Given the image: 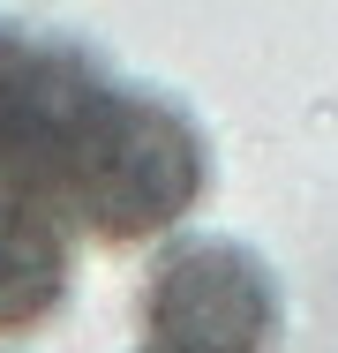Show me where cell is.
<instances>
[{
    "mask_svg": "<svg viewBox=\"0 0 338 353\" xmlns=\"http://www.w3.org/2000/svg\"><path fill=\"white\" fill-rule=\"evenodd\" d=\"M0 188L98 248L166 241L210 188L181 98L121 83L90 46L0 23Z\"/></svg>",
    "mask_w": 338,
    "mask_h": 353,
    "instance_id": "obj_1",
    "label": "cell"
},
{
    "mask_svg": "<svg viewBox=\"0 0 338 353\" xmlns=\"http://www.w3.org/2000/svg\"><path fill=\"white\" fill-rule=\"evenodd\" d=\"M143 339L188 353H278L286 293L256 248L218 233H173L143 279Z\"/></svg>",
    "mask_w": 338,
    "mask_h": 353,
    "instance_id": "obj_2",
    "label": "cell"
},
{
    "mask_svg": "<svg viewBox=\"0 0 338 353\" xmlns=\"http://www.w3.org/2000/svg\"><path fill=\"white\" fill-rule=\"evenodd\" d=\"M61 218H46L38 203L0 188V339H38L68 301L75 256H68Z\"/></svg>",
    "mask_w": 338,
    "mask_h": 353,
    "instance_id": "obj_3",
    "label": "cell"
},
{
    "mask_svg": "<svg viewBox=\"0 0 338 353\" xmlns=\"http://www.w3.org/2000/svg\"><path fill=\"white\" fill-rule=\"evenodd\" d=\"M143 353H188V346H166V339H150V346H143Z\"/></svg>",
    "mask_w": 338,
    "mask_h": 353,
    "instance_id": "obj_4",
    "label": "cell"
}]
</instances>
